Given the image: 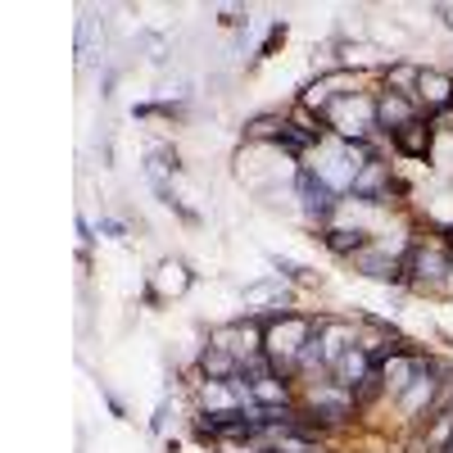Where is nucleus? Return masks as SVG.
<instances>
[{
  "label": "nucleus",
  "instance_id": "obj_1",
  "mask_svg": "<svg viewBox=\"0 0 453 453\" xmlns=\"http://www.w3.org/2000/svg\"><path fill=\"white\" fill-rule=\"evenodd\" d=\"M403 281L418 290H444L453 286V254L444 245H412L403 258Z\"/></svg>",
  "mask_w": 453,
  "mask_h": 453
},
{
  "label": "nucleus",
  "instance_id": "obj_24",
  "mask_svg": "<svg viewBox=\"0 0 453 453\" xmlns=\"http://www.w3.org/2000/svg\"><path fill=\"white\" fill-rule=\"evenodd\" d=\"M100 395H104V403H109V412H113V418H123V403H119V395H113L109 386H100Z\"/></svg>",
  "mask_w": 453,
  "mask_h": 453
},
{
  "label": "nucleus",
  "instance_id": "obj_5",
  "mask_svg": "<svg viewBox=\"0 0 453 453\" xmlns=\"http://www.w3.org/2000/svg\"><path fill=\"white\" fill-rule=\"evenodd\" d=\"M354 395L345 390V386H335V381H326V386H318L313 395H309V412L322 422V426H340V422H349L354 418Z\"/></svg>",
  "mask_w": 453,
  "mask_h": 453
},
{
  "label": "nucleus",
  "instance_id": "obj_12",
  "mask_svg": "<svg viewBox=\"0 0 453 453\" xmlns=\"http://www.w3.org/2000/svg\"><path fill=\"white\" fill-rule=\"evenodd\" d=\"M200 372H204V381H232V376L241 372V358L226 354L222 345H209L200 354Z\"/></svg>",
  "mask_w": 453,
  "mask_h": 453
},
{
  "label": "nucleus",
  "instance_id": "obj_7",
  "mask_svg": "<svg viewBox=\"0 0 453 453\" xmlns=\"http://www.w3.org/2000/svg\"><path fill=\"white\" fill-rule=\"evenodd\" d=\"M349 196H354L358 204H386V200H390V164H386V159L363 164L358 177H354V186H349Z\"/></svg>",
  "mask_w": 453,
  "mask_h": 453
},
{
  "label": "nucleus",
  "instance_id": "obj_9",
  "mask_svg": "<svg viewBox=\"0 0 453 453\" xmlns=\"http://www.w3.org/2000/svg\"><path fill=\"white\" fill-rule=\"evenodd\" d=\"M418 104L426 113H444L453 109V78L440 68H422V78H418Z\"/></svg>",
  "mask_w": 453,
  "mask_h": 453
},
{
  "label": "nucleus",
  "instance_id": "obj_8",
  "mask_svg": "<svg viewBox=\"0 0 453 453\" xmlns=\"http://www.w3.org/2000/svg\"><path fill=\"white\" fill-rule=\"evenodd\" d=\"M245 313H290V286L281 277L245 286Z\"/></svg>",
  "mask_w": 453,
  "mask_h": 453
},
{
  "label": "nucleus",
  "instance_id": "obj_22",
  "mask_svg": "<svg viewBox=\"0 0 453 453\" xmlns=\"http://www.w3.org/2000/svg\"><path fill=\"white\" fill-rule=\"evenodd\" d=\"M78 241H82V250H87V245L96 241V226H91V222H87L82 213H78Z\"/></svg>",
  "mask_w": 453,
  "mask_h": 453
},
{
  "label": "nucleus",
  "instance_id": "obj_21",
  "mask_svg": "<svg viewBox=\"0 0 453 453\" xmlns=\"http://www.w3.org/2000/svg\"><path fill=\"white\" fill-rule=\"evenodd\" d=\"M273 268H277L281 277H304V268H299L295 258H281V254H273Z\"/></svg>",
  "mask_w": 453,
  "mask_h": 453
},
{
  "label": "nucleus",
  "instance_id": "obj_15",
  "mask_svg": "<svg viewBox=\"0 0 453 453\" xmlns=\"http://www.w3.org/2000/svg\"><path fill=\"white\" fill-rule=\"evenodd\" d=\"M254 403H295V381H286V376H258Z\"/></svg>",
  "mask_w": 453,
  "mask_h": 453
},
{
  "label": "nucleus",
  "instance_id": "obj_18",
  "mask_svg": "<svg viewBox=\"0 0 453 453\" xmlns=\"http://www.w3.org/2000/svg\"><path fill=\"white\" fill-rule=\"evenodd\" d=\"M273 145H277V150H286L290 159H304L309 150H313V136H309L304 127H295V123H286V127H281V136H277Z\"/></svg>",
  "mask_w": 453,
  "mask_h": 453
},
{
  "label": "nucleus",
  "instance_id": "obj_19",
  "mask_svg": "<svg viewBox=\"0 0 453 453\" xmlns=\"http://www.w3.org/2000/svg\"><path fill=\"white\" fill-rule=\"evenodd\" d=\"M281 42H286V23H273V32H268V42L258 46V59H268V55H273V50H277Z\"/></svg>",
  "mask_w": 453,
  "mask_h": 453
},
{
  "label": "nucleus",
  "instance_id": "obj_17",
  "mask_svg": "<svg viewBox=\"0 0 453 453\" xmlns=\"http://www.w3.org/2000/svg\"><path fill=\"white\" fill-rule=\"evenodd\" d=\"M286 123H290L286 113H258V119L245 123V141H277Z\"/></svg>",
  "mask_w": 453,
  "mask_h": 453
},
{
  "label": "nucleus",
  "instance_id": "obj_14",
  "mask_svg": "<svg viewBox=\"0 0 453 453\" xmlns=\"http://www.w3.org/2000/svg\"><path fill=\"white\" fill-rule=\"evenodd\" d=\"M155 290L159 295H186V290H191V273H186V263L164 258L159 273H155Z\"/></svg>",
  "mask_w": 453,
  "mask_h": 453
},
{
  "label": "nucleus",
  "instance_id": "obj_20",
  "mask_svg": "<svg viewBox=\"0 0 453 453\" xmlns=\"http://www.w3.org/2000/svg\"><path fill=\"white\" fill-rule=\"evenodd\" d=\"M100 232H104V236H109V241H119V245H123V241H127V226H123V222H119V218H100Z\"/></svg>",
  "mask_w": 453,
  "mask_h": 453
},
{
  "label": "nucleus",
  "instance_id": "obj_2",
  "mask_svg": "<svg viewBox=\"0 0 453 453\" xmlns=\"http://www.w3.org/2000/svg\"><path fill=\"white\" fill-rule=\"evenodd\" d=\"M326 123H331L340 136H349V141H367V136L376 132V96H367V91L340 96V100L326 109Z\"/></svg>",
  "mask_w": 453,
  "mask_h": 453
},
{
  "label": "nucleus",
  "instance_id": "obj_23",
  "mask_svg": "<svg viewBox=\"0 0 453 453\" xmlns=\"http://www.w3.org/2000/svg\"><path fill=\"white\" fill-rule=\"evenodd\" d=\"M164 426H168V399L159 403V412H155V422H150V431H155V435H164Z\"/></svg>",
  "mask_w": 453,
  "mask_h": 453
},
{
  "label": "nucleus",
  "instance_id": "obj_6",
  "mask_svg": "<svg viewBox=\"0 0 453 453\" xmlns=\"http://www.w3.org/2000/svg\"><path fill=\"white\" fill-rule=\"evenodd\" d=\"M418 119H422V104H418V100L395 96V91H381V96H376V132L395 136L399 127L418 123Z\"/></svg>",
  "mask_w": 453,
  "mask_h": 453
},
{
  "label": "nucleus",
  "instance_id": "obj_16",
  "mask_svg": "<svg viewBox=\"0 0 453 453\" xmlns=\"http://www.w3.org/2000/svg\"><path fill=\"white\" fill-rule=\"evenodd\" d=\"M418 78H422V68H418V64H390V68H386V91L418 100Z\"/></svg>",
  "mask_w": 453,
  "mask_h": 453
},
{
  "label": "nucleus",
  "instance_id": "obj_13",
  "mask_svg": "<svg viewBox=\"0 0 453 453\" xmlns=\"http://www.w3.org/2000/svg\"><path fill=\"white\" fill-rule=\"evenodd\" d=\"M322 241H326V250L340 254V258H354V254L367 250V232H358V226H326Z\"/></svg>",
  "mask_w": 453,
  "mask_h": 453
},
{
  "label": "nucleus",
  "instance_id": "obj_4",
  "mask_svg": "<svg viewBox=\"0 0 453 453\" xmlns=\"http://www.w3.org/2000/svg\"><path fill=\"white\" fill-rule=\"evenodd\" d=\"M435 395H440V367L435 363H426V358H418V376H412V386L399 395V403H403V418H426L431 412V403H435Z\"/></svg>",
  "mask_w": 453,
  "mask_h": 453
},
{
  "label": "nucleus",
  "instance_id": "obj_11",
  "mask_svg": "<svg viewBox=\"0 0 453 453\" xmlns=\"http://www.w3.org/2000/svg\"><path fill=\"white\" fill-rule=\"evenodd\" d=\"M431 119H418V123H408V127H399L395 136H390V145L399 150V155H408V159H426L431 155Z\"/></svg>",
  "mask_w": 453,
  "mask_h": 453
},
{
  "label": "nucleus",
  "instance_id": "obj_10",
  "mask_svg": "<svg viewBox=\"0 0 453 453\" xmlns=\"http://www.w3.org/2000/svg\"><path fill=\"white\" fill-rule=\"evenodd\" d=\"M354 263V273H363L367 281H403V258H395V254H386V250H363V254H354L349 258Z\"/></svg>",
  "mask_w": 453,
  "mask_h": 453
},
{
  "label": "nucleus",
  "instance_id": "obj_3",
  "mask_svg": "<svg viewBox=\"0 0 453 453\" xmlns=\"http://www.w3.org/2000/svg\"><path fill=\"white\" fill-rule=\"evenodd\" d=\"M299 209H304L309 222H331L335 209H340V196H335V186L318 173V168H299Z\"/></svg>",
  "mask_w": 453,
  "mask_h": 453
}]
</instances>
